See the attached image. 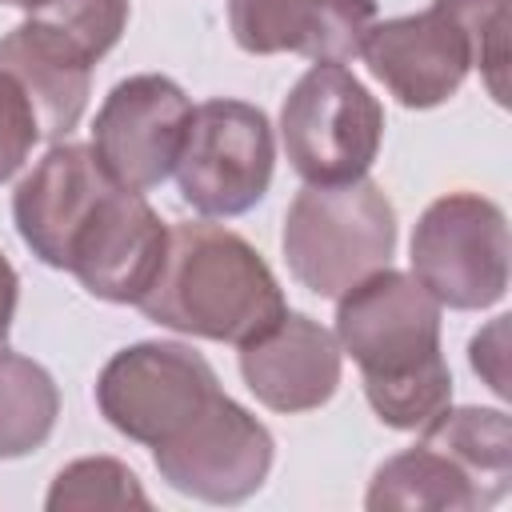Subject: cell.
<instances>
[{
    "instance_id": "1",
    "label": "cell",
    "mask_w": 512,
    "mask_h": 512,
    "mask_svg": "<svg viewBox=\"0 0 512 512\" xmlns=\"http://www.w3.org/2000/svg\"><path fill=\"white\" fill-rule=\"evenodd\" d=\"M336 300V344L360 364L372 412L400 432L432 424L452 400V372L440 352V300L396 268H376Z\"/></svg>"
},
{
    "instance_id": "2",
    "label": "cell",
    "mask_w": 512,
    "mask_h": 512,
    "mask_svg": "<svg viewBox=\"0 0 512 512\" xmlns=\"http://www.w3.org/2000/svg\"><path fill=\"white\" fill-rule=\"evenodd\" d=\"M136 308L172 332L224 344H248L288 312L260 252L244 236L204 220L168 228L164 264Z\"/></svg>"
},
{
    "instance_id": "3",
    "label": "cell",
    "mask_w": 512,
    "mask_h": 512,
    "mask_svg": "<svg viewBox=\"0 0 512 512\" xmlns=\"http://www.w3.org/2000/svg\"><path fill=\"white\" fill-rule=\"evenodd\" d=\"M396 248V208L368 176L344 184H308L284 216V260L292 276L336 300L356 280L388 268Z\"/></svg>"
},
{
    "instance_id": "4",
    "label": "cell",
    "mask_w": 512,
    "mask_h": 512,
    "mask_svg": "<svg viewBox=\"0 0 512 512\" xmlns=\"http://www.w3.org/2000/svg\"><path fill=\"white\" fill-rule=\"evenodd\" d=\"M288 164L308 184L360 180L384 140L380 100L336 60L312 64L280 108Z\"/></svg>"
},
{
    "instance_id": "5",
    "label": "cell",
    "mask_w": 512,
    "mask_h": 512,
    "mask_svg": "<svg viewBox=\"0 0 512 512\" xmlns=\"http://www.w3.org/2000/svg\"><path fill=\"white\" fill-rule=\"evenodd\" d=\"M508 220L476 192L432 200L412 232V276L448 308H488L508 292Z\"/></svg>"
},
{
    "instance_id": "6",
    "label": "cell",
    "mask_w": 512,
    "mask_h": 512,
    "mask_svg": "<svg viewBox=\"0 0 512 512\" xmlns=\"http://www.w3.org/2000/svg\"><path fill=\"white\" fill-rule=\"evenodd\" d=\"M272 124L256 104L204 100L192 108L176 160L180 196L204 216H240L256 208L272 184Z\"/></svg>"
},
{
    "instance_id": "7",
    "label": "cell",
    "mask_w": 512,
    "mask_h": 512,
    "mask_svg": "<svg viewBox=\"0 0 512 512\" xmlns=\"http://www.w3.org/2000/svg\"><path fill=\"white\" fill-rule=\"evenodd\" d=\"M216 396L220 380L212 364L184 344L160 340L116 352L96 380V404L104 420L148 448L184 432Z\"/></svg>"
},
{
    "instance_id": "8",
    "label": "cell",
    "mask_w": 512,
    "mask_h": 512,
    "mask_svg": "<svg viewBox=\"0 0 512 512\" xmlns=\"http://www.w3.org/2000/svg\"><path fill=\"white\" fill-rule=\"evenodd\" d=\"M188 120L192 100L176 80L156 72L128 76L104 96L92 120V152L120 188L148 192L172 176Z\"/></svg>"
},
{
    "instance_id": "9",
    "label": "cell",
    "mask_w": 512,
    "mask_h": 512,
    "mask_svg": "<svg viewBox=\"0 0 512 512\" xmlns=\"http://www.w3.org/2000/svg\"><path fill=\"white\" fill-rule=\"evenodd\" d=\"M156 472L184 496L240 504L268 480L272 436L232 396H216L184 432L152 448Z\"/></svg>"
},
{
    "instance_id": "10",
    "label": "cell",
    "mask_w": 512,
    "mask_h": 512,
    "mask_svg": "<svg viewBox=\"0 0 512 512\" xmlns=\"http://www.w3.org/2000/svg\"><path fill=\"white\" fill-rule=\"evenodd\" d=\"M168 252V228L144 192L112 184L68 248V272L100 300L136 304Z\"/></svg>"
},
{
    "instance_id": "11",
    "label": "cell",
    "mask_w": 512,
    "mask_h": 512,
    "mask_svg": "<svg viewBox=\"0 0 512 512\" xmlns=\"http://www.w3.org/2000/svg\"><path fill=\"white\" fill-rule=\"evenodd\" d=\"M360 56L404 108H436L452 100L472 68L460 24L436 4L416 16L372 24L360 40Z\"/></svg>"
},
{
    "instance_id": "12",
    "label": "cell",
    "mask_w": 512,
    "mask_h": 512,
    "mask_svg": "<svg viewBox=\"0 0 512 512\" xmlns=\"http://www.w3.org/2000/svg\"><path fill=\"white\" fill-rule=\"evenodd\" d=\"M116 180L96 160L92 144H52L36 168L16 184L12 216L20 228V240L52 268L68 264V248L100 196Z\"/></svg>"
},
{
    "instance_id": "13",
    "label": "cell",
    "mask_w": 512,
    "mask_h": 512,
    "mask_svg": "<svg viewBox=\"0 0 512 512\" xmlns=\"http://www.w3.org/2000/svg\"><path fill=\"white\" fill-rule=\"evenodd\" d=\"M228 24L252 56L296 52L340 64L376 24V0H228Z\"/></svg>"
},
{
    "instance_id": "14",
    "label": "cell",
    "mask_w": 512,
    "mask_h": 512,
    "mask_svg": "<svg viewBox=\"0 0 512 512\" xmlns=\"http://www.w3.org/2000/svg\"><path fill=\"white\" fill-rule=\"evenodd\" d=\"M240 376L272 412H308L340 384V344L312 316L284 312L264 336L240 344Z\"/></svg>"
},
{
    "instance_id": "15",
    "label": "cell",
    "mask_w": 512,
    "mask_h": 512,
    "mask_svg": "<svg viewBox=\"0 0 512 512\" xmlns=\"http://www.w3.org/2000/svg\"><path fill=\"white\" fill-rule=\"evenodd\" d=\"M92 56L60 28L28 16L0 40V72H8L36 108L40 136L64 140L84 108L92 84Z\"/></svg>"
},
{
    "instance_id": "16",
    "label": "cell",
    "mask_w": 512,
    "mask_h": 512,
    "mask_svg": "<svg viewBox=\"0 0 512 512\" xmlns=\"http://www.w3.org/2000/svg\"><path fill=\"white\" fill-rule=\"evenodd\" d=\"M420 440L440 448L476 484L484 508L504 500L512 484V428L500 408H444L420 428Z\"/></svg>"
},
{
    "instance_id": "17",
    "label": "cell",
    "mask_w": 512,
    "mask_h": 512,
    "mask_svg": "<svg viewBox=\"0 0 512 512\" xmlns=\"http://www.w3.org/2000/svg\"><path fill=\"white\" fill-rule=\"evenodd\" d=\"M372 512H392V508H436V512H468L484 508L476 484L432 444H412L408 452L384 460L372 476L368 500Z\"/></svg>"
},
{
    "instance_id": "18",
    "label": "cell",
    "mask_w": 512,
    "mask_h": 512,
    "mask_svg": "<svg viewBox=\"0 0 512 512\" xmlns=\"http://www.w3.org/2000/svg\"><path fill=\"white\" fill-rule=\"evenodd\" d=\"M60 416L56 380L28 356L0 348V460L36 452Z\"/></svg>"
},
{
    "instance_id": "19",
    "label": "cell",
    "mask_w": 512,
    "mask_h": 512,
    "mask_svg": "<svg viewBox=\"0 0 512 512\" xmlns=\"http://www.w3.org/2000/svg\"><path fill=\"white\" fill-rule=\"evenodd\" d=\"M448 12L464 40L468 56L480 68L496 104H508V28H512V0H432Z\"/></svg>"
},
{
    "instance_id": "20",
    "label": "cell",
    "mask_w": 512,
    "mask_h": 512,
    "mask_svg": "<svg viewBox=\"0 0 512 512\" xmlns=\"http://www.w3.org/2000/svg\"><path fill=\"white\" fill-rule=\"evenodd\" d=\"M52 512L64 508H148V496L136 480V472L112 456H88L52 480V492L44 500Z\"/></svg>"
},
{
    "instance_id": "21",
    "label": "cell",
    "mask_w": 512,
    "mask_h": 512,
    "mask_svg": "<svg viewBox=\"0 0 512 512\" xmlns=\"http://www.w3.org/2000/svg\"><path fill=\"white\" fill-rule=\"evenodd\" d=\"M28 16L60 28L68 40H76L92 60H100L128 24V0H28Z\"/></svg>"
},
{
    "instance_id": "22",
    "label": "cell",
    "mask_w": 512,
    "mask_h": 512,
    "mask_svg": "<svg viewBox=\"0 0 512 512\" xmlns=\"http://www.w3.org/2000/svg\"><path fill=\"white\" fill-rule=\"evenodd\" d=\"M36 140H40V120L32 100L8 72H0V184L24 168Z\"/></svg>"
},
{
    "instance_id": "23",
    "label": "cell",
    "mask_w": 512,
    "mask_h": 512,
    "mask_svg": "<svg viewBox=\"0 0 512 512\" xmlns=\"http://www.w3.org/2000/svg\"><path fill=\"white\" fill-rule=\"evenodd\" d=\"M468 360L496 396H508V316H496L488 328L472 336Z\"/></svg>"
},
{
    "instance_id": "24",
    "label": "cell",
    "mask_w": 512,
    "mask_h": 512,
    "mask_svg": "<svg viewBox=\"0 0 512 512\" xmlns=\"http://www.w3.org/2000/svg\"><path fill=\"white\" fill-rule=\"evenodd\" d=\"M12 312H16V272L0 252V344H4V336L12 328Z\"/></svg>"
},
{
    "instance_id": "25",
    "label": "cell",
    "mask_w": 512,
    "mask_h": 512,
    "mask_svg": "<svg viewBox=\"0 0 512 512\" xmlns=\"http://www.w3.org/2000/svg\"><path fill=\"white\" fill-rule=\"evenodd\" d=\"M4 4H20V8H28V0H4Z\"/></svg>"
}]
</instances>
